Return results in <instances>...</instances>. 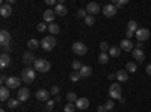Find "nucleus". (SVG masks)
Wrapping results in <instances>:
<instances>
[{"label": "nucleus", "instance_id": "47", "mask_svg": "<svg viewBox=\"0 0 151 112\" xmlns=\"http://www.w3.org/2000/svg\"><path fill=\"white\" fill-rule=\"evenodd\" d=\"M6 80H8V77L5 76V74H2V77H0V82H2V83H6Z\"/></svg>", "mask_w": 151, "mask_h": 112}, {"label": "nucleus", "instance_id": "19", "mask_svg": "<svg viewBox=\"0 0 151 112\" xmlns=\"http://www.w3.org/2000/svg\"><path fill=\"white\" fill-rule=\"evenodd\" d=\"M9 65H11V56L8 53H2V55H0V67L6 68Z\"/></svg>", "mask_w": 151, "mask_h": 112}, {"label": "nucleus", "instance_id": "36", "mask_svg": "<svg viewBox=\"0 0 151 112\" xmlns=\"http://www.w3.org/2000/svg\"><path fill=\"white\" fill-rule=\"evenodd\" d=\"M100 50H101L103 53H107V52L110 50V46H109V44H107L106 41H103L101 44H100Z\"/></svg>", "mask_w": 151, "mask_h": 112}, {"label": "nucleus", "instance_id": "35", "mask_svg": "<svg viewBox=\"0 0 151 112\" xmlns=\"http://www.w3.org/2000/svg\"><path fill=\"white\" fill-rule=\"evenodd\" d=\"M129 2H127V0H113V6H116V8H122V6H125V5H127Z\"/></svg>", "mask_w": 151, "mask_h": 112}, {"label": "nucleus", "instance_id": "38", "mask_svg": "<svg viewBox=\"0 0 151 112\" xmlns=\"http://www.w3.org/2000/svg\"><path fill=\"white\" fill-rule=\"evenodd\" d=\"M76 109H77V108H76V103H68V105L64 108V112H74Z\"/></svg>", "mask_w": 151, "mask_h": 112}, {"label": "nucleus", "instance_id": "2", "mask_svg": "<svg viewBox=\"0 0 151 112\" xmlns=\"http://www.w3.org/2000/svg\"><path fill=\"white\" fill-rule=\"evenodd\" d=\"M33 68L38 73H47L50 68H52V65H50V62L47 59H36L33 62Z\"/></svg>", "mask_w": 151, "mask_h": 112}, {"label": "nucleus", "instance_id": "13", "mask_svg": "<svg viewBox=\"0 0 151 112\" xmlns=\"http://www.w3.org/2000/svg\"><path fill=\"white\" fill-rule=\"evenodd\" d=\"M55 17H56V14H55V11L53 9H45V12L42 14V18H44V21L45 23H55Z\"/></svg>", "mask_w": 151, "mask_h": 112}, {"label": "nucleus", "instance_id": "34", "mask_svg": "<svg viewBox=\"0 0 151 112\" xmlns=\"http://www.w3.org/2000/svg\"><path fill=\"white\" fill-rule=\"evenodd\" d=\"M36 30H38V32H45V30H48V26L45 24V21H42V23H38Z\"/></svg>", "mask_w": 151, "mask_h": 112}, {"label": "nucleus", "instance_id": "20", "mask_svg": "<svg viewBox=\"0 0 151 112\" xmlns=\"http://www.w3.org/2000/svg\"><path fill=\"white\" fill-rule=\"evenodd\" d=\"M53 11H55V14H56V15H59V17H64V15L67 14V12H68L64 3H58V5L55 6V9H53Z\"/></svg>", "mask_w": 151, "mask_h": 112}, {"label": "nucleus", "instance_id": "28", "mask_svg": "<svg viewBox=\"0 0 151 112\" xmlns=\"http://www.w3.org/2000/svg\"><path fill=\"white\" fill-rule=\"evenodd\" d=\"M137 70V64L136 62H127V65H125V71L127 73H134Z\"/></svg>", "mask_w": 151, "mask_h": 112}, {"label": "nucleus", "instance_id": "26", "mask_svg": "<svg viewBox=\"0 0 151 112\" xmlns=\"http://www.w3.org/2000/svg\"><path fill=\"white\" fill-rule=\"evenodd\" d=\"M6 103H8V108H9V109H17L18 105H20V100H18V98H12V97H11Z\"/></svg>", "mask_w": 151, "mask_h": 112}, {"label": "nucleus", "instance_id": "24", "mask_svg": "<svg viewBox=\"0 0 151 112\" xmlns=\"http://www.w3.org/2000/svg\"><path fill=\"white\" fill-rule=\"evenodd\" d=\"M41 46V43L38 41V40H35V38H32V40H29V43H27V48H30V52H33V50H36L38 47Z\"/></svg>", "mask_w": 151, "mask_h": 112}, {"label": "nucleus", "instance_id": "45", "mask_svg": "<svg viewBox=\"0 0 151 112\" xmlns=\"http://www.w3.org/2000/svg\"><path fill=\"white\" fill-rule=\"evenodd\" d=\"M125 36H127V40H132V36H133V32L127 30V32H125Z\"/></svg>", "mask_w": 151, "mask_h": 112}, {"label": "nucleus", "instance_id": "41", "mask_svg": "<svg viewBox=\"0 0 151 112\" xmlns=\"http://www.w3.org/2000/svg\"><path fill=\"white\" fill-rule=\"evenodd\" d=\"M77 17H80V18H86V17H88L86 9H79V11H77Z\"/></svg>", "mask_w": 151, "mask_h": 112}, {"label": "nucleus", "instance_id": "52", "mask_svg": "<svg viewBox=\"0 0 151 112\" xmlns=\"http://www.w3.org/2000/svg\"><path fill=\"white\" fill-rule=\"evenodd\" d=\"M0 112H6V111H5V109H2V111H0Z\"/></svg>", "mask_w": 151, "mask_h": 112}, {"label": "nucleus", "instance_id": "50", "mask_svg": "<svg viewBox=\"0 0 151 112\" xmlns=\"http://www.w3.org/2000/svg\"><path fill=\"white\" fill-rule=\"evenodd\" d=\"M147 73H148V74H151V64H150V65H147Z\"/></svg>", "mask_w": 151, "mask_h": 112}, {"label": "nucleus", "instance_id": "30", "mask_svg": "<svg viewBox=\"0 0 151 112\" xmlns=\"http://www.w3.org/2000/svg\"><path fill=\"white\" fill-rule=\"evenodd\" d=\"M109 55H110V56H113V58H118V56L121 55V48H118V47H110Z\"/></svg>", "mask_w": 151, "mask_h": 112}, {"label": "nucleus", "instance_id": "4", "mask_svg": "<svg viewBox=\"0 0 151 112\" xmlns=\"http://www.w3.org/2000/svg\"><path fill=\"white\" fill-rule=\"evenodd\" d=\"M109 95H110L112 100H119L121 98V85H118V82L112 83L109 86Z\"/></svg>", "mask_w": 151, "mask_h": 112}, {"label": "nucleus", "instance_id": "33", "mask_svg": "<svg viewBox=\"0 0 151 112\" xmlns=\"http://www.w3.org/2000/svg\"><path fill=\"white\" fill-rule=\"evenodd\" d=\"M71 67H73V71H80V68H82L83 65H82V62H80V61H73Z\"/></svg>", "mask_w": 151, "mask_h": 112}, {"label": "nucleus", "instance_id": "22", "mask_svg": "<svg viewBox=\"0 0 151 112\" xmlns=\"http://www.w3.org/2000/svg\"><path fill=\"white\" fill-rule=\"evenodd\" d=\"M9 98H11L9 88H8V86H2V88H0V100H2V102H8Z\"/></svg>", "mask_w": 151, "mask_h": 112}, {"label": "nucleus", "instance_id": "44", "mask_svg": "<svg viewBox=\"0 0 151 112\" xmlns=\"http://www.w3.org/2000/svg\"><path fill=\"white\" fill-rule=\"evenodd\" d=\"M97 111H98V112H107V109L104 108V105H100V106L97 108Z\"/></svg>", "mask_w": 151, "mask_h": 112}, {"label": "nucleus", "instance_id": "23", "mask_svg": "<svg viewBox=\"0 0 151 112\" xmlns=\"http://www.w3.org/2000/svg\"><path fill=\"white\" fill-rule=\"evenodd\" d=\"M80 76L82 77H89L91 74H92V67H89V65H83L82 68H80Z\"/></svg>", "mask_w": 151, "mask_h": 112}, {"label": "nucleus", "instance_id": "16", "mask_svg": "<svg viewBox=\"0 0 151 112\" xmlns=\"http://www.w3.org/2000/svg\"><path fill=\"white\" fill-rule=\"evenodd\" d=\"M119 48L124 50V52H130V50L133 52V43H132V40H127V38L122 40L121 44H119Z\"/></svg>", "mask_w": 151, "mask_h": 112}, {"label": "nucleus", "instance_id": "40", "mask_svg": "<svg viewBox=\"0 0 151 112\" xmlns=\"http://www.w3.org/2000/svg\"><path fill=\"white\" fill-rule=\"evenodd\" d=\"M55 100H48V102H45V109H47V112H50V111H53V108H55Z\"/></svg>", "mask_w": 151, "mask_h": 112}, {"label": "nucleus", "instance_id": "25", "mask_svg": "<svg viewBox=\"0 0 151 112\" xmlns=\"http://www.w3.org/2000/svg\"><path fill=\"white\" fill-rule=\"evenodd\" d=\"M48 32L52 33V35H58L60 32V27H59V24L56 23H52V24H48Z\"/></svg>", "mask_w": 151, "mask_h": 112}, {"label": "nucleus", "instance_id": "27", "mask_svg": "<svg viewBox=\"0 0 151 112\" xmlns=\"http://www.w3.org/2000/svg\"><path fill=\"white\" fill-rule=\"evenodd\" d=\"M137 29H139L137 23H136L134 20H130V21H129V24H127V30H130V32L136 33V32H137Z\"/></svg>", "mask_w": 151, "mask_h": 112}, {"label": "nucleus", "instance_id": "17", "mask_svg": "<svg viewBox=\"0 0 151 112\" xmlns=\"http://www.w3.org/2000/svg\"><path fill=\"white\" fill-rule=\"evenodd\" d=\"M132 55H133L134 61H137V62H144V61H145V53H144V50H139V48H133Z\"/></svg>", "mask_w": 151, "mask_h": 112}, {"label": "nucleus", "instance_id": "51", "mask_svg": "<svg viewBox=\"0 0 151 112\" xmlns=\"http://www.w3.org/2000/svg\"><path fill=\"white\" fill-rule=\"evenodd\" d=\"M55 102H58V103L60 102V97H59V95H56V97H55Z\"/></svg>", "mask_w": 151, "mask_h": 112}, {"label": "nucleus", "instance_id": "18", "mask_svg": "<svg viewBox=\"0 0 151 112\" xmlns=\"http://www.w3.org/2000/svg\"><path fill=\"white\" fill-rule=\"evenodd\" d=\"M36 61V58H35V55H33V52H26V53H24L23 55V62H24V64H26V65H29V64H33V62Z\"/></svg>", "mask_w": 151, "mask_h": 112}, {"label": "nucleus", "instance_id": "49", "mask_svg": "<svg viewBox=\"0 0 151 112\" xmlns=\"http://www.w3.org/2000/svg\"><path fill=\"white\" fill-rule=\"evenodd\" d=\"M107 77H109V80H113V79H116V76H115V74H109Z\"/></svg>", "mask_w": 151, "mask_h": 112}, {"label": "nucleus", "instance_id": "42", "mask_svg": "<svg viewBox=\"0 0 151 112\" xmlns=\"http://www.w3.org/2000/svg\"><path fill=\"white\" fill-rule=\"evenodd\" d=\"M113 106H115V103H113V100H107V102L104 103V108L107 109V112H109V109H113Z\"/></svg>", "mask_w": 151, "mask_h": 112}, {"label": "nucleus", "instance_id": "32", "mask_svg": "<svg viewBox=\"0 0 151 112\" xmlns=\"http://www.w3.org/2000/svg\"><path fill=\"white\" fill-rule=\"evenodd\" d=\"M80 77H82V76H80L79 71H71V73H70V80H73V82H77Z\"/></svg>", "mask_w": 151, "mask_h": 112}, {"label": "nucleus", "instance_id": "7", "mask_svg": "<svg viewBox=\"0 0 151 112\" xmlns=\"http://www.w3.org/2000/svg\"><path fill=\"white\" fill-rule=\"evenodd\" d=\"M136 38L139 40V43H144V41H147L148 38H150V30L148 29H145V27H139L137 29V32H136Z\"/></svg>", "mask_w": 151, "mask_h": 112}, {"label": "nucleus", "instance_id": "48", "mask_svg": "<svg viewBox=\"0 0 151 112\" xmlns=\"http://www.w3.org/2000/svg\"><path fill=\"white\" fill-rule=\"evenodd\" d=\"M136 48H139V50H142V48H144V43H137V44H136Z\"/></svg>", "mask_w": 151, "mask_h": 112}, {"label": "nucleus", "instance_id": "21", "mask_svg": "<svg viewBox=\"0 0 151 112\" xmlns=\"http://www.w3.org/2000/svg\"><path fill=\"white\" fill-rule=\"evenodd\" d=\"M115 76H116V80H118V82H127L129 73L125 71V70H118V71L115 73Z\"/></svg>", "mask_w": 151, "mask_h": 112}, {"label": "nucleus", "instance_id": "3", "mask_svg": "<svg viewBox=\"0 0 151 112\" xmlns=\"http://www.w3.org/2000/svg\"><path fill=\"white\" fill-rule=\"evenodd\" d=\"M56 46V38L55 36H44L41 40V47L44 48L45 52H52Z\"/></svg>", "mask_w": 151, "mask_h": 112}, {"label": "nucleus", "instance_id": "39", "mask_svg": "<svg viewBox=\"0 0 151 112\" xmlns=\"http://www.w3.org/2000/svg\"><path fill=\"white\" fill-rule=\"evenodd\" d=\"M59 91H60V88H59V86L58 85H53L52 86V88H50V94H52V95H59Z\"/></svg>", "mask_w": 151, "mask_h": 112}, {"label": "nucleus", "instance_id": "10", "mask_svg": "<svg viewBox=\"0 0 151 112\" xmlns=\"http://www.w3.org/2000/svg\"><path fill=\"white\" fill-rule=\"evenodd\" d=\"M0 44H2V47L11 44V33L8 30H5V29L0 32Z\"/></svg>", "mask_w": 151, "mask_h": 112}, {"label": "nucleus", "instance_id": "1", "mask_svg": "<svg viewBox=\"0 0 151 112\" xmlns=\"http://www.w3.org/2000/svg\"><path fill=\"white\" fill-rule=\"evenodd\" d=\"M35 77H36V73H35V68H29V67H26L24 70H21V80L24 82V83H32L33 80H35Z\"/></svg>", "mask_w": 151, "mask_h": 112}, {"label": "nucleus", "instance_id": "31", "mask_svg": "<svg viewBox=\"0 0 151 112\" xmlns=\"http://www.w3.org/2000/svg\"><path fill=\"white\" fill-rule=\"evenodd\" d=\"M65 97H67V100H68V103H76V102H77V98H79V97L76 95L74 92H68V94H67Z\"/></svg>", "mask_w": 151, "mask_h": 112}, {"label": "nucleus", "instance_id": "15", "mask_svg": "<svg viewBox=\"0 0 151 112\" xmlns=\"http://www.w3.org/2000/svg\"><path fill=\"white\" fill-rule=\"evenodd\" d=\"M29 95H30L29 88H20L18 90V94H17V98H18L20 102H26L27 98H29Z\"/></svg>", "mask_w": 151, "mask_h": 112}, {"label": "nucleus", "instance_id": "8", "mask_svg": "<svg viewBox=\"0 0 151 112\" xmlns=\"http://www.w3.org/2000/svg\"><path fill=\"white\" fill-rule=\"evenodd\" d=\"M115 14H116V6H113L112 3L104 5V8H103V15H104V17L110 18V17H113Z\"/></svg>", "mask_w": 151, "mask_h": 112}, {"label": "nucleus", "instance_id": "53", "mask_svg": "<svg viewBox=\"0 0 151 112\" xmlns=\"http://www.w3.org/2000/svg\"><path fill=\"white\" fill-rule=\"evenodd\" d=\"M109 112H110V111H109Z\"/></svg>", "mask_w": 151, "mask_h": 112}, {"label": "nucleus", "instance_id": "9", "mask_svg": "<svg viewBox=\"0 0 151 112\" xmlns=\"http://www.w3.org/2000/svg\"><path fill=\"white\" fill-rule=\"evenodd\" d=\"M86 12L89 15H94L95 17V14H98V12H100V5L95 3V2H89V3L86 5Z\"/></svg>", "mask_w": 151, "mask_h": 112}, {"label": "nucleus", "instance_id": "46", "mask_svg": "<svg viewBox=\"0 0 151 112\" xmlns=\"http://www.w3.org/2000/svg\"><path fill=\"white\" fill-rule=\"evenodd\" d=\"M45 3H47V5H50V6H52V5H55V6H56V5H58V3L55 2V0H45Z\"/></svg>", "mask_w": 151, "mask_h": 112}, {"label": "nucleus", "instance_id": "37", "mask_svg": "<svg viewBox=\"0 0 151 112\" xmlns=\"http://www.w3.org/2000/svg\"><path fill=\"white\" fill-rule=\"evenodd\" d=\"M85 23L88 24V26H92V24L95 23V17H94V15H89V14H88V17L85 18Z\"/></svg>", "mask_w": 151, "mask_h": 112}, {"label": "nucleus", "instance_id": "14", "mask_svg": "<svg viewBox=\"0 0 151 112\" xmlns=\"http://www.w3.org/2000/svg\"><path fill=\"white\" fill-rule=\"evenodd\" d=\"M76 108H77V109H82V111L88 109V108H89V100H88L86 97H79L77 102H76Z\"/></svg>", "mask_w": 151, "mask_h": 112}, {"label": "nucleus", "instance_id": "5", "mask_svg": "<svg viewBox=\"0 0 151 112\" xmlns=\"http://www.w3.org/2000/svg\"><path fill=\"white\" fill-rule=\"evenodd\" d=\"M73 52H74L76 55H79V56H83V55H86V52H88V47H86V44L77 41V43L73 44Z\"/></svg>", "mask_w": 151, "mask_h": 112}, {"label": "nucleus", "instance_id": "6", "mask_svg": "<svg viewBox=\"0 0 151 112\" xmlns=\"http://www.w3.org/2000/svg\"><path fill=\"white\" fill-rule=\"evenodd\" d=\"M20 85H21V79L15 77V76H11L6 80V86L9 90H20Z\"/></svg>", "mask_w": 151, "mask_h": 112}, {"label": "nucleus", "instance_id": "43", "mask_svg": "<svg viewBox=\"0 0 151 112\" xmlns=\"http://www.w3.org/2000/svg\"><path fill=\"white\" fill-rule=\"evenodd\" d=\"M2 50H3V53H8V52H11V50H12V44H9V46H5V47H2Z\"/></svg>", "mask_w": 151, "mask_h": 112}, {"label": "nucleus", "instance_id": "11", "mask_svg": "<svg viewBox=\"0 0 151 112\" xmlns=\"http://www.w3.org/2000/svg\"><path fill=\"white\" fill-rule=\"evenodd\" d=\"M35 97L38 98L40 102H48L50 100V91H47V90H38L36 91V94H35Z\"/></svg>", "mask_w": 151, "mask_h": 112}, {"label": "nucleus", "instance_id": "29", "mask_svg": "<svg viewBox=\"0 0 151 112\" xmlns=\"http://www.w3.org/2000/svg\"><path fill=\"white\" fill-rule=\"evenodd\" d=\"M109 58H110V55L109 53H100V56H98V62L100 64H107L109 62Z\"/></svg>", "mask_w": 151, "mask_h": 112}, {"label": "nucleus", "instance_id": "12", "mask_svg": "<svg viewBox=\"0 0 151 112\" xmlns=\"http://www.w3.org/2000/svg\"><path fill=\"white\" fill-rule=\"evenodd\" d=\"M0 15H2L3 18H9V17L12 15V8H11V5L3 3L2 6H0Z\"/></svg>", "mask_w": 151, "mask_h": 112}]
</instances>
